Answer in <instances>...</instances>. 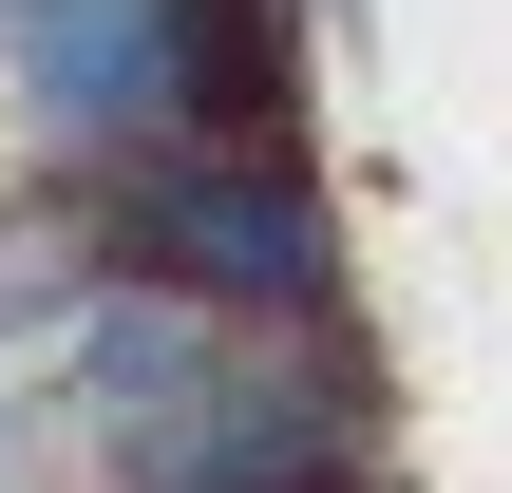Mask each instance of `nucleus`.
I'll use <instances>...</instances> for the list:
<instances>
[{"mask_svg":"<svg viewBox=\"0 0 512 493\" xmlns=\"http://www.w3.org/2000/svg\"><path fill=\"white\" fill-rule=\"evenodd\" d=\"M0 95H19L38 171H133L190 133H285L304 38H285V0H0Z\"/></svg>","mask_w":512,"mask_h":493,"instance_id":"obj_2","label":"nucleus"},{"mask_svg":"<svg viewBox=\"0 0 512 493\" xmlns=\"http://www.w3.org/2000/svg\"><path fill=\"white\" fill-rule=\"evenodd\" d=\"M0 475H19V399H0Z\"/></svg>","mask_w":512,"mask_h":493,"instance_id":"obj_5","label":"nucleus"},{"mask_svg":"<svg viewBox=\"0 0 512 493\" xmlns=\"http://www.w3.org/2000/svg\"><path fill=\"white\" fill-rule=\"evenodd\" d=\"M95 304V228H76V171L38 190V209H0V342H57Z\"/></svg>","mask_w":512,"mask_h":493,"instance_id":"obj_4","label":"nucleus"},{"mask_svg":"<svg viewBox=\"0 0 512 493\" xmlns=\"http://www.w3.org/2000/svg\"><path fill=\"white\" fill-rule=\"evenodd\" d=\"M76 228H95V285H152V304H209V323H342V209L285 133H190V152H133V171H76Z\"/></svg>","mask_w":512,"mask_h":493,"instance_id":"obj_3","label":"nucleus"},{"mask_svg":"<svg viewBox=\"0 0 512 493\" xmlns=\"http://www.w3.org/2000/svg\"><path fill=\"white\" fill-rule=\"evenodd\" d=\"M57 418L114 493H380V380L342 361V323H209L95 285L57 323Z\"/></svg>","mask_w":512,"mask_h":493,"instance_id":"obj_1","label":"nucleus"}]
</instances>
